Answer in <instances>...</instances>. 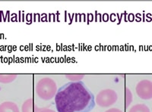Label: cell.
Instances as JSON below:
<instances>
[{"mask_svg": "<svg viewBox=\"0 0 152 112\" xmlns=\"http://www.w3.org/2000/svg\"><path fill=\"white\" fill-rule=\"evenodd\" d=\"M55 106L58 112H91L95 107L94 95L82 81L69 82L57 91Z\"/></svg>", "mask_w": 152, "mask_h": 112, "instance_id": "6da1fadb", "label": "cell"}]
</instances>
